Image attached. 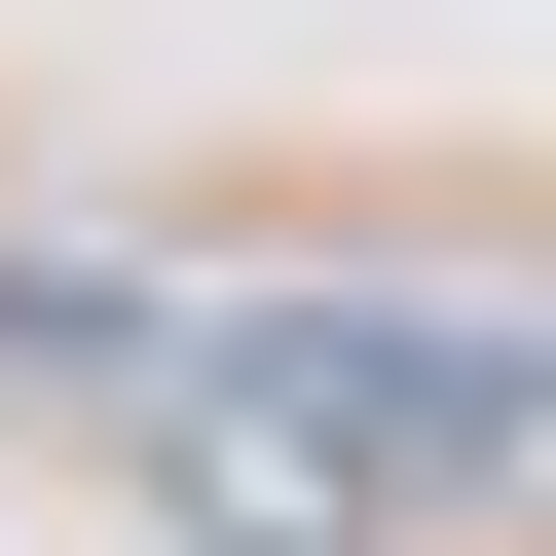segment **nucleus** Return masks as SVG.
Wrapping results in <instances>:
<instances>
[{"mask_svg": "<svg viewBox=\"0 0 556 556\" xmlns=\"http://www.w3.org/2000/svg\"><path fill=\"white\" fill-rule=\"evenodd\" d=\"M223 408H298L334 482H556V334L482 298H223Z\"/></svg>", "mask_w": 556, "mask_h": 556, "instance_id": "nucleus-1", "label": "nucleus"}, {"mask_svg": "<svg viewBox=\"0 0 556 556\" xmlns=\"http://www.w3.org/2000/svg\"><path fill=\"white\" fill-rule=\"evenodd\" d=\"M149 519H186V556H334L371 482H334L298 408H223V371H186V408H149Z\"/></svg>", "mask_w": 556, "mask_h": 556, "instance_id": "nucleus-2", "label": "nucleus"}]
</instances>
